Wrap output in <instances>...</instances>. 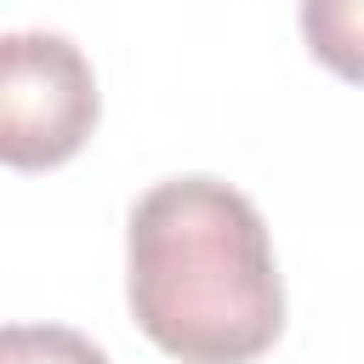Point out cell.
<instances>
[{
    "instance_id": "obj_1",
    "label": "cell",
    "mask_w": 364,
    "mask_h": 364,
    "mask_svg": "<svg viewBox=\"0 0 364 364\" xmlns=\"http://www.w3.org/2000/svg\"><path fill=\"white\" fill-rule=\"evenodd\" d=\"M136 330L182 364H250L284 330V284L262 210L216 176L154 182L125 228Z\"/></svg>"
},
{
    "instance_id": "obj_2",
    "label": "cell",
    "mask_w": 364,
    "mask_h": 364,
    "mask_svg": "<svg viewBox=\"0 0 364 364\" xmlns=\"http://www.w3.org/2000/svg\"><path fill=\"white\" fill-rule=\"evenodd\" d=\"M97 74L68 34L17 28L0 40V159L11 171H51L97 131Z\"/></svg>"
},
{
    "instance_id": "obj_3",
    "label": "cell",
    "mask_w": 364,
    "mask_h": 364,
    "mask_svg": "<svg viewBox=\"0 0 364 364\" xmlns=\"http://www.w3.org/2000/svg\"><path fill=\"white\" fill-rule=\"evenodd\" d=\"M301 40L330 74L364 85V0H301Z\"/></svg>"
},
{
    "instance_id": "obj_4",
    "label": "cell",
    "mask_w": 364,
    "mask_h": 364,
    "mask_svg": "<svg viewBox=\"0 0 364 364\" xmlns=\"http://www.w3.org/2000/svg\"><path fill=\"white\" fill-rule=\"evenodd\" d=\"M0 364H108V353L68 324H6Z\"/></svg>"
}]
</instances>
